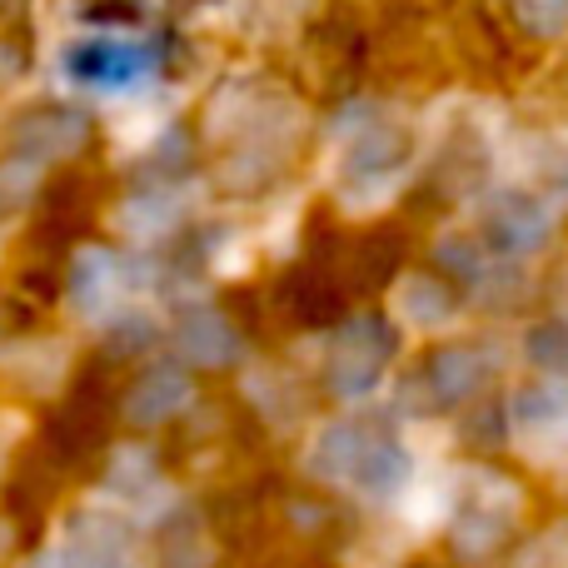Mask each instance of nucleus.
Instances as JSON below:
<instances>
[{
    "mask_svg": "<svg viewBox=\"0 0 568 568\" xmlns=\"http://www.w3.org/2000/svg\"><path fill=\"white\" fill-rule=\"evenodd\" d=\"M519 16H524V26L554 36V30L568 26V0H519Z\"/></svg>",
    "mask_w": 568,
    "mask_h": 568,
    "instance_id": "f03ea898",
    "label": "nucleus"
},
{
    "mask_svg": "<svg viewBox=\"0 0 568 568\" xmlns=\"http://www.w3.org/2000/svg\"><path fill=\"white\" fill-rule=\"evenodd\" d=\"M70 70L90 85H125L145 70V50L140 45H125V40H90L70 55Z\"/></svg>",
    "mask_w": 568,
    "mask_h": 568,
    "instance_id": "f257e3e1",
    "label": "nucleus"
}]
</instances>
